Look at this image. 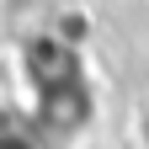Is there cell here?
<instances>
[{"label":"cell","instance_id":"cell-1","mask_svg":"<svg viewBox=\"0 0 149 149\" xmlns=\"http://www.w3.org/2000/svg\"><path fill=\"white\" fill-rule=\"evenodd\" d=\"M144 139H149V123H144Z\"/></svg>","mask_w":149,"mask_h":149}]
</instances>
